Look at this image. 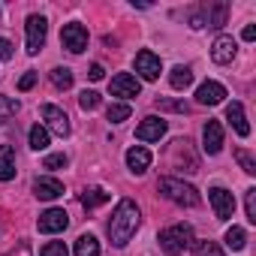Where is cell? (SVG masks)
Wrapping results in <instances>:
<instances>
[{
  "label": "cell",
  "instance_id": "1",
  "mask_svg": "<svg viewBox=\"0 0 256 256\" xmlns=\"http://www.w3.org/2000/svg\"><path fill=\"white\" fill-rule=\"evenodd\" d=\"M136 229H139V208H136V202L133 199H120L118 208H114V214H112V220H108V238H112V244L124 247L126 241L136 235Z\"/></svg>",
  "mask_w": 256,
  "mask_h": 256
},
{
  "label": "cell",
  "instance_id": "18",
  "mask_svg": "<svg viewBox=\"0 0 256 256\" xmlns=\"http://www.w3.org/2000/svg\"><path fill=\"white\" fill-rule=\"evenodd\" d=\"M12 178H16V148L0 145V181H12Z\"/></svg>",
  "mask_w": 256,
  "mask_h": 256
},
{
  "label": "cell",
  "instance_id": "39",
  "mask_svg": "<svg viewBox=\"0 0 256 256\" xmlns=\"http://www.w3.org/2000/svg\"><path fill=\"white\" fill-rule=\"evenodd\" d=\"M163 108H175V112H187V106L184 102H160Z\"/></svg>",
  "mask_w": 256,
  "mask_h": 256
},
{
  "label": "cell",
  "instance_id": "25",
  "mask_svg": "<svg viewBox=\"0 0 256 256\" xmlns=\"http://www.w3.org/2000/svg\"><path fill=\"white\" fill-rule=\"evenodd\" d=\"M30 148H34V151H46V148H48V130H46L42 124L30 126Z\"/></svg>",
  "mask_w": 256,
  "mask_h": 256
},
{
  "label": "cell",
  "instance_id": "33",
  "mask_svg": "<svg viewBox=\"0 0 256 256\" xmlns=\"http://www.w3.org/2000/svg\"><path fill=\"white\" fill-rule=\"evenodd\" d=\"M64 166H66V157H64V154H52V157L42 160V169H52V172H54V169H64Z\"/></svg>",
  "mask_w": 256,
  "mask_h": 256
},
{
  "label": "cell",
  "instance_id": "3",
  "mask_svg": "<svg viewBox=\"0 0 256 256\" xmlns=\"http://www.w3.org/2000/svg\"><path fill=\"white\" fill-rule=\"evenodd\" d=\"M160 247L166 256H181L190 244H193V226L190 223H175V226H166L160 232Z\"/></svg>",
  "mask_w": 256,
  "mask_h": 256
},
{
  "label": "cell",
  "instance_id": "9",
  "mask_svg": "<svg viewBox=\"0 0 256 256\" xmlns=\"http://www.w3.org/2000/svg\"><path fill=\"white\" fill-rule=\"evenodd\" d=\"M42 120H46V130H52V133H58V136H70V118H66L64 108L46 102V106H42Z\"/></svg>",
  "mask_w": 256,
  "mask_h": 256
},
{
  "label": "cell",
  "instance_id": "5",
  "mask_svg": "<svg viewBox=\"0 0 256 256\" xmlns=\"http://www.w3.org/2000/svg\"><path fill=\"white\" fill-rule=\"evenodd\" d=\"M24 34H28V54H36L46 46V34H48L46 18L42 16H30L28 24H24Z\"/></svg>",
  "mask_w": 256,
  "mask_h": 256
},
{
  "label": "cell",
  "instance_id": "17",
  "mask_svg": "<svg viewBox=\"0 0 256 256\" xmlns=\"http://www.w3.org/2000/svg\"><path fill=\"white\" fill-rule=\"evenodd\" d=\"M126 166H130V172L142 175V172L151 166V151H148V148H142V145L130 148V151H126Z\"/></svg>",
  "mask_w": 256,
  "mask_h": 256
},
{
  "label": "cell",
  "instance_id": "32",
  "mask_svg": "<svg viewBox=\"0 0 256 256\" xmlns=\"http://www.w3.org/2000/svg\"><path fill=\"white\" fill-rule=\"evenodd\" d=\"M235 160L241 163V169H244L247 175H253V172H256V160H253V157H250L244 148H238V151H235Z\"/></svg>",
  "mask_w": 256,
  "mask_h": 256
},
{
  "label": "cell",
  "instance_id": "34",
  "mask_svg": "<svg viewBox=\"0 0 256 256\" xmlns=\"http://www.w3.org/2000/svg\"><path fill=\"white\" fill-rule=\"evenodd\" d=\"M34 84H36V72H24L22 82H18V90H30Z\"/></svg>",
  "mask_w": 256,
  "mask_h": 256
},
{
  "label": "cell",
  "instance_id": "7",
  "mask_svg": "<svg viewBox=\"0 0 256 256\" xmlns=\"http://www.w3.org/2000/svg\"><path fill=\"white\" fill-rule=\"evenodd\" d=\"M66 226H70V214H66L64 208H48V211H42V214H40V220H36V229H40V232H46V235L64 232Z\"/></svg>",
  "mask_w": 256,
  "mask_h": 256
},
{
  "label": "cell",
  "instance_id": "4",
  "mask_svg": "<svg viewBox=\"0 0 256 256\" xmlns=\"http://www.w3.org/2000/svg\"><path fill=\"white\" fill-rule=\"evenodd\" d=\"M208 202L217 214V220H229L235 214V196L226 190V187H211L208 190Z\"/></svg>",
  "mask_w": 256,
  "mask_h": 256
},
{
  "label": "cell",
  "instance_id": "20",
  "mask_svg": "<svg viewBox=\"0 0 256 256\" xmlns=\"http://www.w3.org/2000/svg\"><path fill=\"white\" fill-rule=\"evenodd\" d=\"M76 256H100V241H96V235H82L78 241H76Z\"/></svg>",
  "mask_w": 256,
  "mask_h": 256
},
{
  "label": "cell",
  "instance_id": "16",
  "mask_svg": "<svg viewBox=\"0 0 256 256\" xmlns=\"http://www.w3.org/2000/svg\"><path fill=\"white\" fill-rule=\"evenodd\" d=\"M226 120L235 126L238 136H250V124H247V118H244V106H241V102H229V106H226Z\"/></svg>",
  "mask_w": 256,
  "mask_h": 256
},
{
  "label": "cell",
  "instance_id": "21",
  "mask_svg": "<svg viewBox=\"0 0 256 256\" xmlns=\"http://www.w3.org/2000/svg\"><path fill=\"white\" fill-rule=\"evenodd\" d=\"M102 202H108V193L102 190V187H90V190H84L82 193V205L90 211V208H96V205H102Z\"/></svg>",
  "mask_w": 256,
  "mask_h": 256
},
{
  "label": "cell",
  "instance_id": "40",
  "mask_svg": "<svg viewBox=\"0 0 256 256\" xmlns=\"http://www.w3.org/2000/svg\"><path fill=\"white\" fill-rule=\"evenodd\" d=\"M0 235H4V226H0Z\"/></svg>",
  "mask_w": 256,
  "mask_h": 256
},
{
  "label": "cell",
  "instance_id": "38",
  "mask_svg": "<svg viewBox=\"0 0 256 256\" xmlns=\"http://www.w3.org/2000/svg\"><path fill=\"white\" fill-rule=\"evenodd\" d=\"M241 36H244V40H247V42H253V40H256V24H247V28H244V34H241Z\"/></svg>",
  "mask_w": 256,
  "mask_h": 256
},
{
  "label": "cell",
  "instance_id": "14",
  "mask_svg": "<svg viewBox=\"0 0 256 256\" xmlns=\"http://www.w3.org/2000/svg\"><path fill=\"white\" fill-rule=\"evenodd\" d=\"M34 196L52 202V199L64 196V184H60L58 178H36V181H34Z\"/></svg>",
  "mask_w": 256,
  "mask_h": 256
},
{
  "label": "cell",
  "instance_id": "24",
  "mask_svg": "<svg viewBox=\"0 0 256 256\" xmlns=\"http://www.w3.org/2000/svg\"><path fill=\"white\" fill-rule=\"evenodd\" d=\"M130 102H112L108 108H106V118L112 120V124H120V120H126V118H130Z\"/></svg>",
  "mask_w": 256,
  "mask_h": 256
},
{
  "label": "cell",
  "instance_id": "36",
  "mask_svg": "<svg viewBox=\"0 0 256 256\" xmlns=\"http://www.w3.org/2000/svg\"><path fill=\"white\" fill-rule=\"evenodd\" d=\"M10 58H12V42L0 40V60H10Z\"/></svg>",
  "mask_w": 256,
  "mask_h": 256
},
{
  "label": "cell",
  "instance_id": "22",
  "mask_svg": "<svg viewBox=\"0 0 256 256\" xmlns=\"http://www.w3.org/2000/svg\"><path fill=\"white\" fill-rule=\"evenodd\" d=\"M205 24H208V28H223V24H226V4H214V6H208V12H205Z\"/></svg>",
  "mask_w": 256,
  "mask_h": 256
},
{
  "label": "cell",
  "instance_id": "10",
  "mask_svg": "<svg viewBox=\"0 0 256 256\" xmlns=\"http://www.w3.org/2000/svg\"><path fill=\"white\" fill-rule=\"evenodd\" d=\"M136 72H139L145 82H157L160 72H163V64H160V58H157L154 52L142 48V52L136 54Z\"/></svg>",
  "mask_w": 256,
  "mask_h": 256
},
{
  "label": "cell",
  "instance_id": "23",
  "mask_svg": "<svg viewBox=\"0 0 256 256\" xmlns=\"http://www.w3.org/2000/svg\"><path fill=\"white\" fill-rule=\"evenodd\" d=\"M52 84H54L58 90L72 88V70H66V66H54V70H52Z\"/></svg>",
  "mask_w": 256,
  "mask_h": 256
},
{
  "label": "cell",
  "instance_id": "2",
  "mask_svg": "<svg viewBox=\"0 0 256 256\" xmlns=\"http://www.w3.org/2000/svg\"><path fill=\"white\" fill-rule=\"evenodd\" d=\"M157 190H160L169 202H175V205H181V208H196V205L202 202V199H199V190H196L193 184H184L181 178H160Z\"/></svg>",
  "mask_w": 256,
  "mask_h": 256
},
{
  "label": "cell",
  "instance_id": "35",
  "mask_svg": "<svg viewBox=\"0 0 256 256\" xmlns=\"http://www.w3.org/2000/svg\"><path fill=\"white\" fill-rule=\"evenodd\" d=\"M4 256H30V244H28V241H18V247H12V250L4 253Z\"/></svg>",
  "mask_w": 256,
  "mask_h": 256
},
{
  "label": "cell",
  "instance_id": "11",
  "mask_svg": "<svg viewBox=\"0 0 256 256\" xmlns=\"http://www.w3.org/2000/svg\"><path fill=\"white\" fill-rule=\"evenodd\" d=\"M166 136V120L163 118H145L139 126H136V139H142V142H160Z\"/></svg>",
  "mask_w": 256,
  "mask_h": 256
},
{
  "label": "cell",
  "instance_id": "13",
  "mask_svg": "<svg viewBox=\"0 0 256 256\" xmlns=\"http://www.w3.org/2000/svg\"><path fill=\"white\" fill-rule=\"evenodd\" d=\"M202 142H205L208 154H220V148H223V126H220V120H208L202 126Z\"/></svg>",
  "mask_w": 256,
  "mask_h": 256
},
{
  "label": "cell",
  "instance_id": "8",
  "mask_svg": "<svg viewBox=\"0 0 256 256\" xmlns=\"http://www.w3.org/2000/svg\"><path fill=\"white\" fill-rule=\"evenodd\" d=\"M112 96H120V100H136L139 96V90H142V84H139V78L136 76H130V72H118L114 78H112Z\"/></svg>",
  "mask_w": 256,
  "mask_h": 256
},
{
  "label": "cell",
  "instance_id": "15",
  "mask_svg": "<svg viewBox=\"0 0 256 256\" xmlns=\"http://www.w3.org/2000/svg\"><path fill=\"white\" fill-rule=\"evenodd\" d=\"M235 48H238V46H235L232 36H217L214 46H211V58H214V64H232Z\"/></svg>",
  "mask_w": 256,
  "mask_h": 256
},
{
  "label": "cell",
  "instance_id": "12",
  "mask_svg": "<svg viewBox=\"0 0 256 256\" xmlns=\"http://www.w3.org/2000/svg\"><path fill=\"white\" fill-rule=\"evenodd\" d=\"M223 100H226V88L220 82H202L196 88V102H202V106H217Z\"/></svg>",
  "mask_w": 256,
  "mask_h": 256
},
{
  "label": "cell",
  "instance_id": "6",
  "mask_svg": "<svg viewBox=\"0 0 256 256\" xmlns=\"http://www.w3.org/2000/svg\"><path fill=\"white\" fill-rule=\"evenodd\" d=\"M60 42H64V48H66V52L82 54V52L88 48V30H84L78 22L64 24V30H60Z\"/></svg>",
  "mask_w": 256,
  "mask_h": 256
},
{
  "label": "cell",
  "instance_id": "30",
  "mask_svg": "<svg viewBox=\"0 0 256 256\" xmlns=\"http://www.w3.org/2000/svg\"><path fill=\"white\" fill-rule=\"evenodd\" d=\"M193 256H223V250L214 241H199L196 250H193Z\"/></svg>",
  "mask_w": 256,
  "mask_h": 256
},
{
  "label": "cell",
  "instance_id": "19",
  "mask_svg": "<svg viewBox=\"0 0 256 256\" xmlns=\"http://www.w3.org/2000/svg\"><path fill=\"white\" fill-rule=\"evenodd\" d=\"M169 84H172L175 90H187V88L193 84V70H190V66H175V70L169 72Z\"/></svg>",
  "mask_w": 256,
  "mask_h": 256
},
{
  "label": "cell",
  "instance_id": "28",
  "mask_svg": "<svg viewBox=\"0 0 256 256\" xmlns=\"http://www.w3.org/2000/svg\"><path fill=\"white\" fill-rule=\"evenodd\" d=\"M244 211H247V220L256 223V187H250L244 193Z\"/></svg>",
  "mask_w": 256,
  "mask_h": 256
},
{
  "label": "cell",
  "instance_id": "31",
  "mask_svg": "<svg viewBox=\"0 0 256 256\" xmlns=\"http://www.w3.org/2000/svg\"><path fill=\"white\" fill-rule=\"evenodd\" d=\"M18 112V102L16 100H10V96H4L0 94V120H6V118H12Z\"/></svg>",
  "mask_w": 256,
  "mask_h": 256
},
{
  "label": "cell",
  "instance_id": "27",
  "mask_svg": "<svg viewBox=\"0 0 256 256\" xmlns=\"http://www.w3.org/2000/svg\"><path fill=\"white\" fill-rule=\"evenodd\" d=\"M78 106H82L84 112H94V108L100 106V94H96V90H82V96H78Z\"/></svg>",
  "mask_w": 256,
  "mask_h": 256
},
{
  "label": "cell",
  "instance_id": "29",
  "mask_svg": "<svg viewBox=\"0 0 256 256\" xmlns=\"http://www.w3.org/2000/svg\"><path fill=\"white\" fill-rule=\"evenodd\" d=\"M40 256H70V250H66L64 241H48V244L40 250Z\"/></svg>",
  "mask_w": 256,
  "mask_h": 256
},
{
  "label": "cell",
  "instance_id": "26",
  "mask_svg": "<svg viewBox=\"0 0 256 256\" xmlns=\"http://www.w3.org/2000/svg\"><path fill=\"white\" fill-rule=\"evenodd\" d=\"M223 241H226V247H229V250H241V247H244V241H247V235H244V229H241V226H229Z\"/></svg>",
  "mask_w": 256,
  "mask_h": 256
},
{
  "label": "cell",
  "instance_id": "37",
  "mask_svg": "<svg viewBox=\"0 0 256 256\" xmlns=\"http://www.w3.org/2000/svg\"><path fill=\"white\" fill-rule=\"evenodd\" d=\"M88 76H90V82H100V78H102V76H106V70H102V66H100V64H94V66H90V72H88Z\"/></svg>",
  "mask_w": 256,
  "mask_h": 256
}]
</instances>
